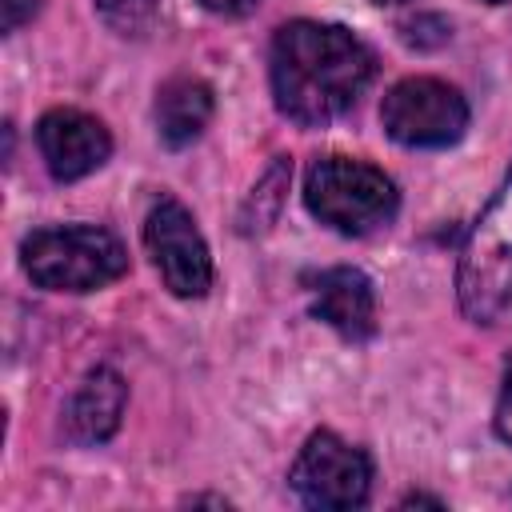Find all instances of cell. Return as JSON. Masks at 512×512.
Returning a JSON list of instances; mask_svg holds the SVG:
<instances>
[{
	"label": "cell",
	"mask_w": 512,
	"mask_h": 512,
	"mask_svg": "<svg viewBox=\"0 0 512 512\" xmlns=\"http://www.w3.org/2000/svg\"><path fill=\"white\" fill-rule=\"evenodd\" d=\"M376 76L372 48L340 24L292 20L272 40V96L296 124L344 116Z\"/></svg>",
	"instance_id": "obj_1"
},
{
	"label": "cell",
	"mask_w": 512,
	"mask_h": 512,
	"mask_svg": "<svg viewBox=\"0 0 512 512\" xmlns=\"http://www.w3.org/2000/svg\"><path fill=\"white\" fill-rule=\"evenodd\" d=\"M20 260L32 284L52 292H96L128 268L124 244L96 224L40 228L20 244Z\"/></svg>",
	"instance_id": "obj_2"
},
{
	"label": "cell",
	"mask_w": 512,
	"mask_h": 512,
	"mask_svg": "<svg viewBox=\"0 0 512 512\" xmlns=\"http://www.w3.org/2000/svg\"><path fill=\"white\" fill-rule=\"evenodd\" d=\"M456 296L472 324H492L512 300V164L464 240Z\"/></svg>",
	"instance_id": "obj_3"
},
{
	"label": "cell",
	"mask_w": 512,
	"mask_h": 512,
	"mask_svg": "<svg viewBox=\"0 0 512 512\" xmlns=\"http://www.w3.org/2000/svg\"><path fill=\"white\" fill-rule=\"evenodd\" d=\"M304 204L320 224L344 236H364L396 216L400 192L392 176H384L376 164L352 156H324L304 176Z\"/></svg>",
	"instance_id": "obj_4"
},
{
	"label": "cell",
	"mask_w": 512,
	"mask_h": 512,
	"mask_svg": "<svg viewBox=\"0 0 512 512\" xmlns=\"http://www.w3.org/2000/svg\"><path fill=\"white\" fill-rule=\"evenodd\" d=\"M380 124L404 148H444L464 136L468 104L444 80L408 76L388 88V96L380 104Z\"/></svg>",
	"instance_id": "obj_5"
},
{
	"label": "cell",
	"mask_w": 512,
	"mask_h": 512,
	"mask_svg": "<svg viewBox=\"0 0 512 512\" xmlns=\"http://www.w3.org/2000/svg\"><path fill=\"white\" fill-rule=\"evenodd\" d=\"M288 480L308 508H360L372 492V460L336 432H312Z\"/></svg>",
	"instance_id": "obj_6"
},
{
	"label": "cell",
	"mask_w": 512,
	"mask_h": 512,
	"mask_svg": "<svg viewBox=\"0 0 512 512\" xmlns=\"http://www.w3.org/2000/svg\"><path fill=\"white\" fill-rule=\"evenodd\" d=\"M144 248L164 280V288L172 296H184V300H196L212 288V256H208V244L192 220V212L164 196L152 204L148 220H144Z\"/></svg>",
	"instance_id": "obj_7"
},
{
	"label": "cell",
	"mask_w": 512,
	"mask_h": 512,
	"mask_svg": "<svg viewBox=\"0 0 512 512\" xmlns=\"http://www.w3.org/2000/svg\"><path fill=\"white\" fill-rule=\"evenodd\" d=\"M36 144H40V156L56 180H80V176L96 172L112 152L108 128L80 108L44 112L36 124Z\"/></svg>",
	"instance_id": "obj_8"
},
{
	"label": "cell",
	"mask_w": 512,
	"mask_h": 512,
	"mask_svg": "<svg viewBox=\"0 0 512 512\" xmlns=\"http://www.w3.org/2000/svg\"><path fill=\"white\" fill-rule=\"evenodd\" d=\"M312 316L336 328L344 340H368L376 332V292L360 268H328L312 288Z\"/></svg>",
	"instance_id": "obj_9"
},
{
	"label": "cell",
	"mask_w": 512,
	"mask_h": 512,
	"mask_svg": "<svg viewBox=\"0 0 512 512\" xmlns=\"http://www.w3.org/2000/svg\"><path fill=\"white\" fill-rule=\"evenodd\" d=\"M128 388L116 368H92L64 408V432L76 444H104L124 416Z\"/></svg>",
	"instance_id": "obj_10"
},
{
	"label": "cell",
	"mask_w": 512,
	"mask_h": 512,
	"mask_svg": "<svg viewBox=\"0 0 512 512\" xmlns=\"http://www.w3.org/2000/svg\"><path fill=\"white\" fill-rule=\"evenodd\" d=\"M212 120V88L196 76H172L156 92V132L168 148H188Z\"/></svg>",
	"instance_id": "obj_11"
},
{
	"label": "cell",
	"mask_w": 512,
	"mask_h": 512,
	"mask_svg": "<svg viewBox=\"0 0 512 512\" xmlns=\"http://www.w3.org/2000/svg\"><path fill=\"white\" fill-rule=\"evenodd\" d=\"M288 176H292V164L280 156V160L264 172V180L252 188V196H248V204H244V216H240V228H244L248 236H252V232H264V228L276 220V212H280V204H284Z\"/></svg>",
	"instance_id": "obj_12"
},
{
	"label": "cell",
	"mask_w": 512,
	"mask_h": 512,
	"mask_svg": "<svg viewBox=\"0 0 512 512\" xmlns=\"http://www.w3.org/2000/svg\"><path fill=\"white\" fill-rule=\"evenodd\" d=\"M96 8L120 36H140L156 16V0H96Z\"/></svg>",
	"instance_id": "obj_13"
},
{
	"label": "cell",
	"mask_w": 512,
	"mask_h": 512,
	"mask_svg": "<svg viewBox=\"0 0 512 512\" xmlns=\"http://www.w3.org/2000/svg\"><path fill=\"white\" fill-rule=\"evenodd\" d=\"M492 424H496V436H500L504 444H512V352H508V360H504V384H500V400H496Z\"/></svg>",
	"instance_id": "obj_14"
},
{
	"label": "cell",
	"mask_w": 512,
	"mask_h": 512,
	"mask_svg": "<svg viewBox=\"0 0 512 512\" xmlns=\"http://www.w3.org/2000/svg\"><path fill=\"white\" fill-rule=\"evenodd\" d=\"M44 8V0H0V24H4V32H16L20 24H28L36 12Z\"/></svg>",
	"instance_id": "obj_15"
},
{
	"label": "cell",
	"mask_w": 512,
	"mask_h": 512,
	"mask_svg": "<svg viewBox=\"0 0 512 512\" xmlns=\"http://www.w3.org/2000/svg\"><path fill=\"white\" fill-rule=\"evenodd\" d=\"M208 12H220V16H244V12H252L260 0H200Z\"/></svg>",
	"instance_id": "obj_16"
},
{
	"label": "cell",
	"mask_w": 512,
	"mask_h": 512,
	"mask_svg": "<svg viewBox=\"0 0 512 512\" xmlns=\"http://www.w3.org/2000/svg\"><path fill=\"white\" fill-rule=\"evenodd\" d=\"M412 504H432V508H444L440 500H432V496H420V492H412V496H404V508H412Z\"/></svg>",
	"instance_id": "obj_17"
},
{
	"label": "cell",
	"mask_w": 512,
	"mask_h": 512,
	"mask_svg": "<svg viewBox=\"0 0 512 512\" xmlns=\"http://www.w3.org/2000/svg\"><path fill=\"white\" fill-rule=\"evenodd\" d=\"M376 4H404V0H376Z\"/></svg>",
	"instance_id": "obj_18"
},
{
	"label": "cell",
	"mask_w": 512,
	"mask_h": 512,
	"mask_svg": "<svg viewBox=\"0 0 512 512\" xmlns=\"http://www.w3.org/2000/svg\"><path fill=\"white\" fill-rule=\"evenodd\" d=\"M492 4H508V0H492Z\"/></svg>",
	"instance_id": "obj_19"
}]
</instances>
